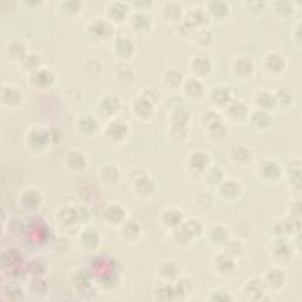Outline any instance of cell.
<instances>
[{
    "label": "cell",
    "mask_w": 302,
    "mask_h": 302,
    "mask_svg": "<svg viewBox=\"0 0 302 302\" xmlns=\"http://www.w3.org/2000/svg\"><path fill=\"white\" fill-rule=\"evenodd\" d=\"M266 288L274 290V292H279L285 287L287 279H285V271H282L279 268H271L269 269L266 274V279H263Z\"/></svg>",
    "instance_id": "1"
},
{
    "label": "cell",
    "mask_w": 302,
    "mask_h": 302,
    "mask_svg": "<svg viewBox=\"0 0 302 302\" xmlns=\"http://www.w3.org/2000/svg\"><path fill=\"white\" fill-rule=\"evenodd\" d=\"M259 172L263 180L270 183L277 182V181L281 178V175H282L280 166L276 163V162H273V161L263 162L259 168Z\"/></svg>",
    "instance_id": "2"
},
{
    "label": "cell",
    "mask_w": 302,
    "mask_h": 302,
    "mask_svg": "<svg viewBox=\"0 0 302 302\" xmlns=\"http://www.w3.org/2000/svg\"><path fill=\"white\" fill-rule=\"evenodd\" d=\"M244 295L248 296L251 300H260L266 295V285L263 280L252 279V281L247 282V285L243 288Z\"/></svg>",
    "instance_id": "3"
},
{
    "label": "cell",
    "mask_w": 302,
    "mask_h": 302,
    "mask_svg": "<svg viewBox=\"0 0 302 302\" xmlns=\"http://www.w3.org/2000/svg\"><path fill=\"white\" fill-rule=\"evenodd\" d=\"M285 67V59L280 54L270 53L263 59V68L270 72L271 75H279Z\"/></svg>",
    "instance_id": "4"
},
{
    "label": "cell",
    "mask_w": 302,
    "mask_h": 302,
    "mask_svg": "<svg viewBox=\"0 0 302 302\" xmlns=\"http://www.w3.org/2000/svg\"><path fill=\"white\" fill-rule=\"evenodd\" d=\"M215 266L218 268V271L219 274H230L234 271V259L228 256L227 254H221L218 257H215Z\"/></svg>",
    "instance_id": "5"
},
{
    "label": "cell",
    "mask_w": 302,
    "mask_h": 302,
    "mask_svg": "<svg viewBox=\"0 0 302 302\" xmlns=\"http://www.w3.org/2000/svg\"><path fill=\"white\" fill-rule=\"evenodd\" d=\"M207 238H209L211 243L218 244H224L228 241V234L227 229H224L222 226H211L207 234Z\"/></svg>",
    "instance_id": "6"
},
{
    "label": "cell",
    "mask_w": 302,
    "mask_h": 302,
    "mask_svg": "<svg viewBox=\"0 0 302 302\" xmlns=\"http://www.w3.org/2000/svg\"><path fill=\"white\" fill-rule=\"evenodd\" d=\"M178 273V268L175 262H164L162 263L161 267L158 268L157 275L166 281V284H170V280L174 276H176Z\"/></svg>",
    "instance_id": "7"
},
{
    "label": "cell",
    "mask_w": 302,
    "mask_h": 302,
    "mask_svg": "<svg viewBox=\"0 0 302 302\" xmlns=\"http://www.w3.org/2000/svg\"><path fill=\"white\" fill-rule=\"evenodd\" d=\"M251 120L254 126L263 129L267 128V126L270 124L271 118L266 110H257V111L252 112V115L251 116Z\"/></svg>",
    "instance_id": "8"
},
{
    "label": "cell",
    "mask_w": 302,
    "mask_h": 302,
    "mask_svg": "<svg viewBox=\"0 0 302 302\" xmlns=\"http://www.w3.org/2000/svg\"><path fill=\"white\" fill-rule=\"evenodd\" d=\"M191 68L194 71L195 77H201L209 73L210 62L204 58H195L191 60Z\"/></svg>",
    "instance_id": "9"
},
{
    "label": "cell",
    "mask_w": 302,
    "mask_h": 302,
    "mask_svg": "<svg viewBox=\"0 0 302 302\" xmlns=\"http://www.w3.org/2000/svg\"><path fill=\"white\" fill-rule=\"evenodd\" d=\"M233 67H234L235 73H237V77H240V78H246V77L251 75L252 71V64L248 59L244 58L236 60Z\"/></svg>",
    "instance_id": "10"
},
{
    "label": "cell",
    "mask_w": 302,
    "mask_h": 302,
    "mask_svg": "<svg viewBox=\"0 0 302 302\" xmlns=\"http://www.w3.org/2000/svg\"><path fill=\"white\" fill-rule=\"evenodd\" d=\"M219 189H221V193L223 194V196L226 199L228 197V200H236L238 197V194L241 193V186L235 182H224Z\"/></svg>",
    "instance_id": "11"
},
{
    "label": "cell",
    "mask_w": 302,
    "mask_h": 302,
    "mask_svg": "<svg viewBox=\"0 0 302 302\" xmlns=\"http://www.w3.org/2000/svg\"><path fill=\"white\" fill-rule=\"evenodd\" d=\"M185 91L189 97H200L203 93L202 83L197 78H190L185 83Z\"/></svg>",
    "instance_id": "12"
},
{
    "label": "cell",
    "mask_w": 302,
    "mask_h": 302,
    "mask_svg": "<svg viewBox=\"0 0 302 302\" xmlns=\"http://www.w3.org/2000/svg\"><path fill=\"white\" fill-rule=\"evenodd\" d=\"M232 153L234 155V160L237 163H248L251 160V151L246 147H236L232 150Z\"/></svg>",
    "instance_id": "13"
},
{
    "label": "cell",
    "mask_w": 302,
    "mask_h": 302,
    "mask_svg": "<svg viewBox=\"0 0 302 302\" xmlns=\"http://www.w3.org/2000/svg\"><path fill=\"white\" fill-rule=\"evenodd\" d=\"M257 95H259V101H257V103H259L261 110H265L268 109L269 106L276 105L275 97L268 91H261L260 93H257Z\"/></svg>",
    "instance_id": "14"
},
{
    "label": "cell",
    "mask_w": 302,
    "mask_h": 302,
    "mask_svg": "<svg viewBox=\"0 0 302 302\" xmlns=\"http://www.w3.org/2000/svg\"><path fill=\"white\" fill-rule=\"evenodd\" d=\"M16 282H11L9 285V292L11 294H7L9 295V299L11 300H21L23 299V290H21L20 285H15Z\"/></svg>",
    "instance_id": "15"
},
{
    "label": "cell",
    "mask_w": 302,
    "mask_h": 302,
    "mask_svg": "<svg viewBox=\"0 0 302 302\" xmlns=\"http://www.w3.org/2000/svg\"><path fill=\"white\" fill-rule=\"evenodd\" d=\"M209 300H211V301H230L232 300V296H230L229 293L226 292V290L216 289V290H214V292H211Z\"/></svg>",
    "instance_id": "16"
}]
</instances>
